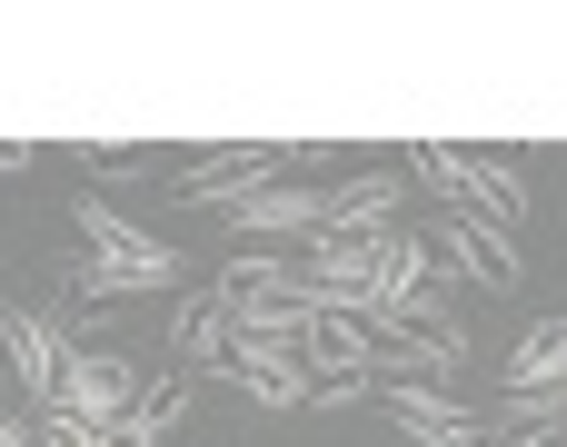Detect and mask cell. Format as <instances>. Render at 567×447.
<instances>
[{
    "mask_svg": "<svg viewBox=\"0 0 567 447\" xmlns=\"http://www.w3.org/2000/svg\"><path fill=\"white\" fill-rule=\"evenodd\" d=\"M409 169H419V179H439V189H449V199H458L468 219H488V229H508V239L528 229V179H518V169H508L498 149L419 139V149H409Z\"/></svg>",
    "mask_w": 567,
    "mask_h": 447,
    "instance_id": "cell-1",
    "label": "cell"
},
{
    "mask_svg": "<svg viewBox=\"0 0 567 447\" xmlns=\"http://www.w3.org/2000/svg\"><path fill=\"white\" fill-rule=\"evenodd\" d=\"M0 368L20 378V408H30V418H60V378H70V339H60V319L20 309L10 289H0Z\"/></svg>",
    "mask_w": 567,
    "mask_h": 447,
    "instance_id": "cell-2",
    "label": "cell"
},
{
    "mask_svg": "<svg viewBox=\"0 0 567 447\" xmlns=\"http://www.w3.org/2000/svg\"><path fill=\"white\" fill-rule=\"evenodd\" d=\"M289 159H299V149H279V139H229V149H199V159L169 179V199H189V209H239V199H259Z\"/></svg>",
    "mask_w": 567,
    "mask_h": 447,
    "instance_id": "cell-3",
    "label": "cell"
},
{
    "mask_svg": "<svg viewBox=\"0 0 567 447\" xmlns=\"http://www.w3.org/2000/svg\"><path fill=\"white\" fill-rule=\"evenodd\" d=\"M70 229H80V249H90V259L130 269L140 289H179V249H169V239H150L140 219H120L110 199H90V189H80V199H70Z\"/></svg>",
    "mask_w": 567,
    "mask_h": 447,
    "instance_id": "cell-4",
    "label": "cell"
},
{
    "mask_svg": "<svg viewBox=\"0 0 567 447\" xmlns=\"http://www.w3.org/2000/svg\"><path fill=\"white\" fill-rule=\"evenodd\" d=\"M429 249L468 279V289H488V299H508L518 279H528V259H518V239L508 229H488V219H468V209H439V229H429Z\"/></svg>",
    "mask_w": 567,
    "mask_h": 447,
    "instance_id": "cell-5",
    "label": "cell"
},
{
    "mask_svg": "<svg viewBox=\"0 0 567 447\" xmlns=\"http://www.w3.org/2000/svg\"><path fill=\"white\" fill-rule=\"evenodd\" d=\"M169 358H179L189 378H219V368L239 358V299H229V289L169 299Z\"/></svg>",
    "mask_w": 567,
    "mask_h": 447,
    "instance_id": "cell-6",
    "label": "cell"
},
{
    "mask_svg": "<svg viewBox=\"0 0 567 447\" xmlns=\"http://www.w3.org/2000/svg\"><path fill=\"white\" fill-rule=\"evenodd\" d=\"M130 398H140V368H130V358H110V349H70V378H60V418H80L90 438H110V428L130 418Z\"/></svg>",
    "mask_w": 567,
    "mask_h": 447,
    "instance_id": "cell-7",
    "label": "cell"
},
{
    "mask_svg": "<svg viewBox=\"0 0 567 447\" xmlns=\"http://www.w3.org/2000/svg\"><path fill=\"white\" fill-rule=\"evenodd\" d=\"M379 398H389L399 438H419V447H488V418L458 408L449 388H379Z\"/></svg>",
    "mask_w": 567,
    "mask_h": 447,
    "instance_id": "cell-8",
    "label": "cell"
},
{
    "mask_svg": "<svg viewBox=\"0 0 567 447\" xmlns=\"http://www.w3.org/2000/svg\"><path fill=\"white\" fill-rule=\"evenodd\" d=\"M319 219H329V189H289V179H269L259 199H239V249L259 239V249H279V239H319Z\"/></svg>",
    "mask_w": 567,
    "mask_h": 447,
    "instance_id": "cell-9",
    "label": "cell"
},
{
    "mask_svg": "<svg viewBox=\"0 0 567 447\" xmlns=\"http://www.w3.org/2000/svg\"><path fill=\"white\" fill-rule=\"evenodd\" d=\"M399 199H409V179H389V169H369V179H339V189H329V219H319V239H379V229H399Z\"/></svg>",
    "mask_w": 567,
    "mask_h": 447,
    "instance_id": "cell-10",
    "label": "cell"
},
{
    "mask_svg": "<svg viewBox=\"0 0 567 447\" xmlns=\"http://www.w3.org/2000/svg\"><path fill=\"white\" fill-rule=\"evenodd\" d=\"M189 398H199V378H189V368H169V378H140V398H130V418L110 428V447H159V438H179Z\"/></svg>",
    "mask_w": 567,
    "mask_h": 447,
    "instance_id": "cell-11",
    "label": "cell"
},
{
    "mask_svg": "<svg viewBox=\"0 0 567 447\" xmlns=\"http://www.w3.org/2000/svg\"><path fill=\"white\" fill-rule=\"evenodd\" d=\"M219 378H229L239 398H259V408H309V358H299V349H239Z\"/></svg>",
    "mask_w": 567,
    "mask_h": 447,
    "instance_id": "cell-12",
    "label": "cell"
},
{
    "mask_svg": "<svg viewBox=\"0 0 567 447\" xmlns=\"http://www.w3.org/2000/svg\"><path fill=\"white\" fill-rule=\"evenodd\" d=\"M299 358H309V378H329V368H359V378H369V368H379V339H369L349 309H329V299H319V319H309Z\"/></svg>",
    "mask_w": 567,
    "mask_h": 447,
    "instance_id": "cell-13",
    "label": "cell"
},
{
    "mask_svg": "<svg viewBox=\"0 0 567 447\" xmlns=\"http://www.w3.org/2000/svg\"><path fill=\"white\" fill-rule=\"evenodd\" d=\"M538 388H567V319L518 329V349H508V398H538Z\"/></svg>",
    "mask_w": 567,
    "mask_h": 447,
    "instance_id": "cell-14",
    "label": "cell"
},
{
    "mask_svg": "<svg viewBox=\"0 0 567 447\" xmlns=\"http://www.w3.org/2000/svg\"><path fill=\"white\" fill-rule=\"evenodd\" d=\"M219 289H309V269H299V249H229Z\"/></svg>",
    "mask_w": 567,
    "mask_h": 447,
    "instance_id": "cell-15",
    "label": "cell"
},
{
    "mask_svg": "<svg viewBox=\"0 0 567 447\" xmlns=\"http://www.w3.org/2000/svg\"><path fill=\"white\" fill-rule=\"evenodd\" d=\"M40 438H50V447H110V438H90L80 418H40Z\"/></svg>",
    "mask_w": 567,
    "mask_h": 447,
    "instance_id": "cell-16",
    "label": "cell"
},
{
    "mask_svg": "<svg viewBox=\"0 0 567 447\" xmlns=\"http://www.w3.org/2000/svg\"><path fill=\"white\" fill-rule=\"evenodd\" d=\"M30 159H40V149H30V139H0V179H20V169H30Z\"/></svg>",
    "mask_w": 567,
    "mask_h": 447,
    "instance_id": "cell-17",
    "label": "cell"
},
{
    "mask_svg": "<svg viewBox=\"0 0 567 447\" xmlns=\"http://www.w3.org/2000/svg\"><path fill=\"white\" fill-rule=\"evenodd\" d=\"M0 447H30V418H10V408H0Z\"/></svg>",
    "mask_w": 567,
    "mask_h": 447,
    "instance_id": "cell-18",
    "label": "cell"
},
{
    "mask_svg": "<svg viewBox=\"0 0 567 447\" xmlns=\"http://www.w3.org/2000/svg\"><path fill=\"white\" fill-rule=\"evenodd\" d=\"M508 447H567V438H508Z\"/></svg>",
    "mask_w": 567,
    "mask_h": 447,
    "instance_id": "cell-19",
    "label": "cell"
}]
</instances>
